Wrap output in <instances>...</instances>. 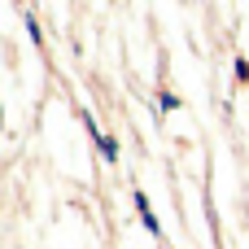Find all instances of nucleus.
Returning a JSON list of instances; mask_svg holds the SVG:
<instances>
[{
    "label": "nucleus",
    "instance_id": "nucleus-1",
    "mask_svg": "<svg viewBox=\"0 0 249 249\" xmlns=\"http://www.w3.org/2000/svg\"><path fill=\"white\" fill-rule=\"evenodd\" d=\"M131 201H136V210H140V223H144V228H149L153 236H162V223L153 219V210H149V197H144V193L136 188V193H131Z\"/></svg>",
    "mask_w": 249,
    "mask_h": 249
},
{
    "label": "nucleus",
    "instance_id": "nucleus-2",
    "mask_svg": "<svg viewBox=\"0 0 249 249\" xmlns=\"http://www.w3.org/2000/svg\"><path fill=\"white\" fill-rule=\"evenodd\" d=\"M96 144H101V158H105V162H118V144H114L109 136H96Z\"/></svg>",
    "mask_w": 249,
    "mask_h": 249
},
{
    "label": "nucleus",
    "instance_id": "nucleus-3",
    "mask_svg": "<svg viewBox=\"0 0 249 249\" xmlns=\"http://www.w3.org/2000/svg\"><path fill=\"white\" fill-rule=\"evenodd\" d=\"M236 79H241V83H249V61H245V57L236 61Z\"/></svg>",
    "mask_w": 249,
    "mask_h": 249
}]
</instances>
